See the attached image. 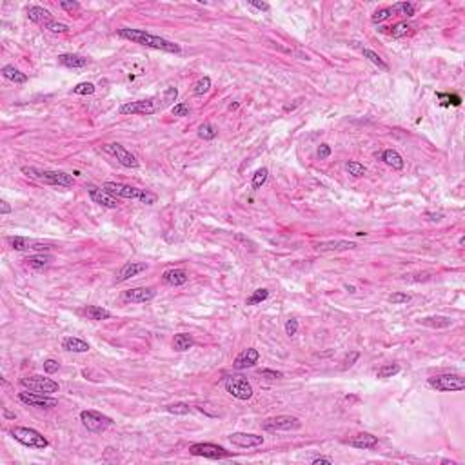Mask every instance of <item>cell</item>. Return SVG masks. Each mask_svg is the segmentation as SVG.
<instances>
[{
  "mask_svg": "<svg viewBox=\"0 0 465 465\" xmlns=\"http://www.w3.org/2000/svg\"><path fill=\"white\" fill-rule=\"evenodd\" d=\"M296 331H298V320H295V318H291V320L285 322V335L289 336H295Z\"/></svg>",
  "mask_w": 465,
  "mask_h": 465,
  "instance_id": "52",
  "label": "cell"
},
{
  "mask_svg": "<svg viewBox=\"0 0 465 465\" xmlns=\"http://www.w3.org/2000/svg\"><path fill=\"white\" fill-rule=\"evenodd\" d=\"M391 16H393V9H391V7H382V9H378V11L373 13L371 20L375 22V24H380V22L387 20V18H391Z\"/></svg>",
  "mask_w": 465,
  "mask_h": 465,
  "instance_id": "41",
  "label": "cell"
},
{
  "mask_svg": "<svg viewBox=\"0 0 465 465\" xmlns=\"http://www.w3.org/2000/svg\"><path fill=\"white\" fill-rule=\"evenodd\" d=\"M355 247H356L355 242L349 240H329L316 244V251H320V253H338V251L355 249Z\"/></svg>",
  "mask_w": 465,
  "mask_h": 465,
  "instance_id": "18",
  "label": "cell"
},
{
  "mask_svg": "<svg viewBox=\"0 0 465 465\" xmlns=\"http://www.w3.org/2000/svg\"><path fill=\"white\" fill-rule=\"evenodd\" d=\"M20 385L25 389L33 391V393H40V395H53V393H58V384L51 378H45V376L35 375V376H25L20 378Z\"/></svg>",
  "mask_w": 465,
  "mask_h": 465,
  "instance_id": "7",
  "label": "cell"
},
{
  "mask_svg": "<svg viewBox=\"0 0 465 465\" xmlns=\"http://www.w3.org/2000/svg\"><path fill=\"white\" fill-rule=\"evenodd\" d=\"M9 435L13 436L18 444L25 445V447H29V449H45V447L49 445L47 438H44L38 431L31 429V427H13V429L9 431Z\"/></svg>",
  "mask_w": 465,
  "mask_h": 465,
  "instance_id": "5",
  "label": "cell"
},
{
  "mask_svg": "<svg viewBox=\"0 0 465 465\" xmlns=\"http://www.w3.org/2000/svg\"><path fill=\"white\" fill-rule=\"evenodd\" d=\"M176 96H178V89L176 87H167V89L164 91V95H162V102H164V107L165 105H171L173 102L176 100Z\"/></svg>",
  "mask_w": 465,
  "mask_h": 465,
  "instance_id": "44",
  "label": "cell"
},
{
  "mask_svg": "<svg viewBox=\"0 0 465 465\" xmlns=\"http://www.w3.org/2000/svg\"><path fill=\"white\" fill-rule=\"evenodd\" d=\"M198 136H200L202 140H215L216 136H218V127L209 124V122H205V124H202L198 127Z\"/></svg>",
  "mask_w": 465,
  "mask_h": 465,
  "instance_id": "32",
  "label": "cell"
},
{
  "mask_svg": "<svg viewBox=\"0 0 465 465\" xmlns=\"http://www.w3.org/2000/svg\"><path fill=\"white\" fill-rule=\"evenodd\" d=\"M45 29L49 31V33H55V35H58V33H67L69 31V27L65 24H62V22H58V20H51V22H47V24L44 25Z\"/></svg>",
  "mask_w": 465,
  "mask_h": 465,
  "instance_id": "42",
  "label": "cell"
},
{
  "mask_svg": "<svg viewBox=\"0 0 465 465\" xmlns=\"http://www.w3.org/2000/svg\"><path fill=\"white\" fill-rule=\"evenodd\" d=\"M269 298V289H256V291H253V295L245 300V305H258V304H262V302H265Z\"/></svg>",
  "mask_w": 465,
  "mask_h": 465,
  "instance_id": "34",
  "label": "cell"
},
{
  "mask_svg": "<svg viewBox=\"0 0 465 465\" xmlns=\"http://www.w3.org/2000/svg\"><path fill=\"white\" fill-rule=\"evenodd\" d=\"M118 36H122V38H125V40L135 42V44L145 45V47H153V49L165 51V53H175V55H178V53L182 51L180 45L175 44V42L165 40V38H162V36L151 35V33H147V31H144V29L122 27V29H118Z\"/></svg>",
  "mask_w": 465,
  "mask_h": 465,
  "instance_id": "1",
  "label": "cell"
},
{
  "mask_svg": "<svg viewBox=\"0 0 465 465\" xmlns=\"http://www.w3.org/2000/svg\"><path fill=\"white\" fill-rule=\"evenodd\" d=\"M7 244H9L15 251H24V249H29L31 240L29 238H24V236H9V238H7Z\"/></svg>",
  "mask_w": 465,
  "mask_h": 465,
  "instance_id": "38",
  "label": "cell"
},
{
  "mask_svg": "<svg viewBox=\"0 0 465 465\" xmlns=\"http://www.w3.org/2000/svg\"><path fill=\"white\" fill-rule=\"evenodd\" d=\"M145 269H147V265L142 264V262H129V264H125L120 269V273L116 276V282L120 284V282L129 280V278H133V276H136L138 273H142Z\"/></svg>",
  "mask_w": 465,
  "mask_h": 465,
  "instance_id": "20",
  "label": "cell"
},
{
  "mask_svg": "<svg viewBox=\"0 0 465 465\" xmlns=\"http://www.w3.org/2000/svg\"><path fill=\"white\" fill-rule=\"evenodd\" d=\"M258 358H260V353H258L256 349H251V347H249V349L242 351L240 355L236 356L233 367H235V369H238V371L247 369V367H253V365L258 362Z\"/></svg>",
  "mask_w": 465,
  "mask_h": 465,
  "instance_id": "17",
  "label": "cell"
},
{
  "mask_svg": "<svg viewBox=\"0 0 465 465\" xmlns=\"http://www.w3.org/2000/svg\"><path fill=\"white\" fill-rule=\"evenodd\" d=\"M9 213H11V205L5 200H2L0 202V215H9Z\"/></svg>",
  "mask_w": 465,
  "mask_h": 465,
  "instance_id": "55",
  "label": "cell"
},
{
  "mask_svg": "<svg viewBox=\"0 0 465 465\" xmlns=\"http://www.w3.org/2000/svg\"><path fill=\"white\" fill-rule=\"evenodd\" d=\"M58 62H60L62 65H65V67H69V69H82V67H85V65L89 64V60H87L85 56L73 55V53L60 55L58 56Z\"/></svg>",
  "mask_w": 465,
  "mask_h": 465,
  "instance_id": "23",
  "label": "cell"
},
{
  "mask_svg": "<svg viewBox=\"0 0 465 465\" xmlns=\"http://www.w3.org/2000/svg\"><path fill=\"white\" fill-rule=\"evenodd\" d=\"M389 302L395 305H400V304H407V302H411V296L407 295V293H393V295L389 296Z\"/></svg>",
  "mask_w": 465,
  "mask_h": 465,
  "instance_id": "48",
  "label": "cell"
},
{
  "mask_svg": "<svg viewBox=\"0 0 465 465\" xmlns=\"http://www.w3.org/2000/svg\"><path fill=\"white\" fill-rule=\"evenodd\" d=\"M189 453L193 456H202V458H211V460H222V458L231 456L229 451L215 444H193L189 447Z\"/></svg>",
  "mask_w": 465,
  "mask_h": 465,
  "instance_id": "11",
  "label": "cell"
},
{
  "mask_svg": "<svg viewBox=\"0 0 465 465\" xmlns=\"http://www.w3.org/2000/svg\"><path fill=\"white\" fill-rule=\"evenodd\" d=\"M22 173L27 175L29 178L42 182L47 185H58V187H71L73 185V176L64 173V171H53V169H38V167H22Z\"/></svg>",
  "mask_w": 465,
  "mask_h": 465,
  "instance_id": "3",
  "label": "cell"
},
{
  "mask_svg": "<svg viewBox=\"0 0 465 465\" xmlns=\"http://www.w3.org/2000/svg\"><path fill=\"white\" fill-rule=\"evenodd\" d=\"M62 347L69 353H87L89 351V344L82 338H76V336H67L62 342Z\"/></svg>",
  "mask_w": 465,
  "mask_h": 465,
  "instance_id": "25",
  "label": "cell"
},
{
  "mask_svg": "<svg viewBox=\"0 0 465 465\" xmlns=\"http://www.w3.org/2000/svg\"><path fill=\"white\" fill-rule=\"evenodd\" d=\"M320 464L331 465V464H333V460H331V458H324V456H320V458H315V460H313V465H320Z\"/></svg>",
  "mask_w": 465,
  "mask_h": 465,
  "instance_id": "57",
  "label": "cell"
},
{
  "mask_svg": "<svg viewBox=\"0 0 465 465\" xmlns=\"http://www.w3.org/2000/svg\"><path fill=\"white\" fill-rule=\"evenodd\" d=\"M331 156V147L327 144H322L320 147H318V158L320 160H325V158H329Z\"/></svg>",
  "mask_w": 465,
  "mask_h": 465,
  "instance_id": "53",
  "label": "cell"
},
{
  "mask_svg": "<svg viewBox=\"0 0 465 465\" xmlns=\"http://www.w3.org/2000/svg\"><path fill=\"white\" fill-rule=\"evenodd\" d=\"M102 189L109 193L115 198H131V200H140L142 204L153 205L156 202V196L153 193H147L145 189H138L133 185L120 184V182H105L102 184Z\"/></svg>",
  "mask_w": 465,
  "mask_h": 465,
  "instance_id": "2",
  "label": "cell"
},
{
  "mask_svg": "<svg viewBox=\"0 0 465 465\" xmlns=\"http://www.w3.org/2000/svg\"><path fill=\"white\" fill-rule=\"evenodd\" d=\"M260 375H262V378H267V380H278V378H284V373H280V371H273V369H262Z\"/></svg>",
  "mask_w": 465,
  "mask_h": 465,
  "instance_id": "49",
  "label": "cell"
},
{
  "mask_svg": "<svg viewBox=\"0 0 465 465\" xmlns=\"http://www.w3.org/2000/svg\"><path fill=\"white\" fill-rule=\"evenodd\" d=\"M165 409H167V413H171V415H187L191 411L187 404H173V405H167Z\"/></svg>",
  "mask_w": 465,
  "mask_h": 465,
  "instance_id": "45",
  "label": "cell"
},
{
  "mask_svg": "<svg viewBox=\"0 0 465 465\" xmlns=\"http://www.w3.org/2000/svg\"><path fill=\"white\" fill-rule=\"evenodd\" d=\"M224 385H225V391H227L233 398H236V400L245 402L253 396V385L249 384L247 378H244V376H240V375L227 376Z\"/></svg>",
  "mask_w": 465,
  "mask_h": 465,
  "instance_id": "6",
  "label": "cell"
},
{
  "mask_svg": "<svg viewBox=\"0 0 465 465\" xmlns=\"http://www.w3.org/2000/svg\"><path fill=\"white\" fill-rule=\"evenodd\" d=\"M358 353H351V356H347V360H345V367H351V365L355 364V360H358Z\"/></svg>",
  "mask_w": 465,
  "mask_h": 465,
  "instance_id": "56",
  "label": "cell"
},
{
  "mask_svg": "<svg viewBox=\"0 0 465 465\" xmlns=\"http://www.w3.org/2000/svg\"><path fill=\"white\" fill-rule=\"evenodd\" d=\"M436 96L440 98L444 105H460L462 104V98L458 95H444V93H438Z\"/></svg>",
  "mask_w": 465,
  "mask_h": 465,
  "instance_id": "46",
  "label": "cell"
},
{
  "mask_svg": "<svg viewBox=\"0 0 465 465\" xmlns=\"http://www.w3.org/2000/svg\"><path fill=\"white\" fill-rule=\"evenodd\" d=\"M345 169H347V173H349L351 176H355V178H360V176H364L365 173H367L365 165L360 164V162H355V160L347 162V164H345Z\"/></svg>",
  "mask_w": 465,
  "mask_h": 465,
  "instance_id": "35",
  "label": "cell"
},
{
  "mask_svg": "<svg viewBox=\"0 0 465 465\" xmlns=\"http://www.w3.org/2000/svg\"><path fill=\"white\" fill-rule=\"evenodd\" d=\"M193 345H195V340H193V336L187 335V333H178V335H175V338H173V349L178 351V353L189 351Z\"/></svg>",
  "mask_w": 465,
  "mask_h": 465,
  "instance_id": "28",
  "label": "cell"
},
{
  "mask_svg": "<svg viewBox=\"0 0 465 465\" xmlns=\"http://www.w3.org/2000/svg\"><path fill=\"white\" fill-rule=\"evenodd\" d=\"M362 55H364L365 58H369V60L373 62V64H375V65H378L380 69H384V71H387V69H389V65L385 64V62L382 60V56L378 55V53H375V51H373V49H362Z\"/></svg>",
  "mask_w": 465,
  "mask_h": 465,
  "instance_id": "39",
  "label": "cell"
},
{
  "mask_svg": "<svg viewBox=\"0 0 465 465\" xmlns=\"http://www.w3.org/2000/svg\"><path fill=\"white\" fill-rule=\"evenodd\" d=\"M209 89H211V78L209 76H202L200 80H196L195 84H193V93H195L196 96L205 95Z\"/></svg>",
  "mask_w": 465,
  "mask_h": 465,
  "instance_id": "36",
  "label": "cell"
},
{
  "mask_svg": "<svg viewBox=\"0 0 465 465\" xmlns=\"http://www.w3.org/2000/svg\"><path fill=\"white\" fill-rule=\"evenodd\" d=\"M249 5L260 11H269V4H265V2H249Z\"/></svg>",
  "mask_w": 465,
  "mask_h": 465,
  "instance_id": "54",
  "label": "cell"
},
{
  "mask_svg": "<svg viewBox=\"0 0 465 465\" xmlns=\"http://www.w3.org/2000/svg\"><path fill=\"white\" fill-rule=\"evenodd\" d=\"M347 444L351 447H356V449H373L378 445V438L369 435V433H360V435L353 436L351 440H347Z\"/></svg>",
  "mask_w": 465,
  "mask_h": 465,
  "instance_id": "19",
  "label": "cell"
},
{
  "mask_svg": "<svg viewBox=\"0 0 465 465\" xmlns=\"http://www.w3.org/2000/svg\"><path fill=\"white\" fill-rule=\"evenodd\" d=\"M229 442L242 449H251V447H260L264 444V436L253 435V433H233L229 435Z\"/></svg>",
  "mask_w": 465,
  "mask_h": 465,
  "instance_id": "15",
  "label": "cell"
},
{
  "mask_svg": "<svg viewBox=\"0 0 465 465\" xmlns=\"http://www.w3.org/2000/svg\"><path fill=\"white\" fill-rule=\"evenodd\" d=\"M427 216H429V220H431V222H440V220H442V215H440V213H436V215H435V213H427Z\"/></svg>",
  "mask_w": 465,
  "mask_h": 465,
  "instance_id": "58",
  "label": "cell"
},
{
  "mask_svg": "<svg viewBox=\"0 0 465 465\" xmlns=\"http://www.w3.org/2000/svg\"><path fill=\"white\" fill-rule=\"evenodd\" d=\"M422 325H427V327H433V329H442V327H449L453 322L447 316H425V318H420Z\"/></svg>",
  "mask_w": 465,
  "mask_h": 465,
  "instance_id": "30",
  "label": "cell"
},
{
  "mask_svg": "<svg viewBox=\"0 0 465 465\" xmlns=\"http://www.w3.org/2000/svg\"><path fill=\"white\" fill-rule=\"evenodd\" d=\"M391 9H393V16H395V15L415 16V13H416L415 4H411V2H398V4L391 5Z\"/></svg>",
  "mask_w": 465,
  "mask_h": 465,
  "instance_id": "31",
  "label": "cell"
},
{
  "mask_svg": "<svg viewBox=\"0 0 465 465\" xmlns=\"http://www.w3.org/2000/svg\"><path fill=\"white\" fill-rule=\"evenodd\" d=\"M267 176H269V169L267 167H260V169L256 171L255 175H253V189H260L262 185L267 182Z\"/></svg>",
  "mask_w": 465,
  "mask_h": 465,
  "instance_id": "40",
  "label": "cell"
},
{
  "mask_svg": "<svg viewBox=\"0 0 465 465\" xmlns=\"http://www.w3.org/2000/svg\"><path fill=\"white\" fill-rule=\"evenodd\" d=\"M27 18H29L31 22H35V24H42V25H45L51 20H55V18L51 16L49 11L44 9V7H40V5H33V7H29V9H27Z\"/></svg>",
  "mask_w": 465,
  "mask_h": 465,
  "instance_id": "24",
  "label": "cell"
},
{
  "mask_svg": "<svg viewBox=\"0 0 465 465\" xmlns=\"http://www.w3.org/2000/svg\"><path fill=\"white\" fill-rule=\"evenodd\" d=\"M53 260H55L53 255L38 253V255H31V256H27V258H24V264L27 265V267H31V269L40 271V269H44V267H47Z\"/></svg>",
  "mask_w": 465,
  "mask_h": 465,
  "instance_id": "21",
  "label": "cell"
},
{
  "mask_svg": "<svg viewBox=\"0 0 465 465\" xmlns=\"http://www.w3.org/2000/svg\"><path fill=\"white\" fill-rule=\"evenodd\" d=\"M104 151H105V153L115 155L116 160H118V164H122L124 167H129V169H136V167H138V160H136V156L125 149L124 145H120V144H105L104 145Z\"/></svg>",
  "mask_w": 465,
  "mask_h": 465,
  "instance_id": "13",
  "label": "cell"
},
{
  "mask_svg": "<svg viewBox=\"0 0 465 465\" xmlns=\"http://www.w3.org/2000/svg\"><path fill=\"white\" fill-rule=\"evenodd\" d=\"M345 289L349 291V293H356V289H355V285H345Z\"/></svg>",
  "mask_w": 465,
  "mask_h": 465,
  "instance_id": "60",
  "label": "cell"
},
{
  "mask_svg": "<svg viewBox=\"0 0 465 465\" xmlns=\"http://www.w3.org/2000/svg\"><path fill=\"white\" fill-rule=\"evenodd\" d=\"M164 282L167 285H173V287H178V285H184L185 282L189 280V275H187V271L184 269H169L164 273Z\"/></svg>",
  "mask_w": 465,
  "mask_h": 465,
  "instance_id": "22",
  "label": "cell"
},
{
  "mask_svg": "<svg viewBox=\"0 0 465 465\" xmlns=\"http://www.w3.org/2000/svg\"><path fill=\"white\" fill-rule=\"evenodd\" d=\"M4 416L5 418H15V413H9L7 409H4Z\"/></svg>",
  "mask_w": 465,
  "mask_h": 465,
  "instance_id": "59",
  "label": "cell"
},
{
  "mask_svg": "<svg viewBox=\"0 0 465 465\" xmlns=\"http://www.w3.org/2000/svg\"><path fill=\"white\" fill-rule=\"evenodd\" d=\"M73 93H75V95H93V93H95V84H91V82H82V84L73 87Z\"/></svg>",
  "mask_w": 465,
  "mask_h": 465,
  "instance_id": "43",
  "label": "cell"
},
{
  "mask_svg": "<svg viewBox=\"0 0 465 465\" xmlns=\"http://www.w3.org/2000/svg\"><path fill=\"white\" fill-rule=\"evenodd\" d=\"M84 315L89 318V320H95V322H102V320H109L111 318V313L107 309H104V307H100V305H87L84 309Z\"/></svg>",
  "mask_w": 465,
  "mask_h": 465,
  "instance_id": "27",
  "label": "cell"
},
{
  "mask_svg": "<svg viewBox=\"0 0 465 465\" xmlns=\"http://www.w3.org/2000/svg\"><path fill=\"white\" fill-rule=\"evenodd\" d=\"M398 373H400V365L398 364H387V365H382L380 369L376 371V378L385 380V378H393V376L398 375Z\"/></svg>",
  "mask_w": 465,
  "mask_h": 465,
  "instance_id": "33",
  "label": "cell"
},
{
  "mask_svg": "<svg viewBox=\"0 0 465 465\" xmlns=\"http://www.w3.org/2000/svg\"><path fill=\"white\" fill-rule=\"evenodd\" d=\"M87 193H89L91 200L95 202V204L102 205V207H107V209H116L118 205H120V202H118V198H115V196H111L109 193H105L102 187H95V185H87Z\"/></svg>",
  "mask_w": 465,
  "mask_h": 465,
  "instance_id": "14",
  "label": "cell"
},
{
  "mask_svg": "<svg viewBox=\"0 0 465 465\" xmlns=\"http://www.w3.org/2000/svg\"><path fill=\"white\" fill-rule=\"evenodd\" d=\"M387 29H391V36H395V38H402V36H407L411 33V25L407 24V22H398V24H395L393 27H387Z\"/></svg>",
  "mask_w": 465,
  "mask_h": 465,
  "instance_id": "37",
  "label": "cell"
},
{
  "mask_svg": "<svg viewBox=\"0 0 465 465\" xmlns=\"http://www.w3.org/2000/svg\"><path fill=\"white\" fill-rule=\"evenodd\" d=\"M382 160L385 162V164L389 165V167H393V169H404V158H402V155L398 153V151L395 149H385L384 153H382Z\"/></svg>",
  "mask_w": 465,
  "mask_h": 465,
  "instance_id": "26",
  "label": "cell"
},
{
  "mask_svg": "<svg viewBox=\"0 0 465 465\" xmlns=\"http://www.w3.org/2000/svg\"><path fill=\"white\" fill-rule=\"evenodd\" d=\"M429 385L442 393H458L465 389V380L460 375H438L429 378Z\"/></svg>",
  "mask_w": 465,
  "mask_h": 465,
  "instance_id": "8",
  "label": "cell"
},
{
  "mask_svg": "<svg viewBox=\"0 0 465 465\" xmlns=\"http://www.w3.org/2000/svg\"><path fill=\"white\" fill-rule=\"evenodd\" d=\"M58 5H60L64 11L71 13V15H73V13H76V11H80V4H78V2H65V0H64V2H60Z\"/></svg>",
  "mask_w": 465,
  "mask_h": 465,
  "instance_id": "50",
  "label": "cell"
},
{
  "mask_svg": "<svg viewBox=\"0 0 465 465\" xmlns=\"http://www.w3.org/2000/svg\"><path fill=\"white\" fill-rule=\"evenodd\" d=\"M164 107L160 96H151V98H144V100L136 102H127L120 107L122 115H155Z\"/></svg>",
  "mask_w": 465,
  "mask_h": 465,
  "instance_id": "4",
  "label": "cell"
},
{
  "mask_svg": "<svg viewBox=\"0 0 465 465\" xmlns=\"http://www.w3.org/2000/svg\"><path fill=\"white\" fill-rule=\"evenodd\" d=\"M58 369H60V364H58L56 360H51L49 358V360L44 362V371L47 373V375H53V373H56Z\"/></svg>",
  "mask_w": 465,
  "mask_h": 465,
  "instance_id": "51",
  "label": "cell"
},
{
  "mask_svg": "<svg viewBox=\"0 0 465 465\" xmlns=\"http://www.w3.org/2000/svg\"><path fill=\"white\" fill-rule=\"evenodd\" d=\"M156 296V291L151 289V287H133V289L125 291L124 298L127 302H133V304H145V302H151Z\"/></svg>",
  "mask_w": 465,
  "mask_h": 465,
  "instance_id": "16",
  "label": "cell"
},
{
  "mask_svg": "<svg viewBox=\"0 0 465 465\" xmlns=\"http://www.w3.org/2000/svg\"><path fill=\"white\" fill-rule=\"evenodd\" d=\"M264 431H271V433H275V431H295V429H300L302 427V422L298 420V418H295V416H275V418H269V420L264 422Z\"/></svg>",
  "mask_w": 465,
  "mask_h": 465,
  "instance_id": "12",
  "label": "cell"
},
{
  "mask_svg": "<svg viewBox=\"0 0 465 465\" xmlns=\"http://www.w3.org/2000/svg\"><path fill=\"white\" fill-rule=\"evenodd\" d=\"M18 400L22 404L29 405V407H36V409H53L58 405V400L49 395H40V393H33V391H24L18 395Z\"/></svg>",
  "mask_w": 465,
  "mask_h": 465,
  "instance_id": "10",
  "label": "cell"
},
{
  "mask_svg": "<svg viewBox=\"0 0 465 465\" xmlns=\"http://www.w3.org/2000/svg\"><path fill=\"white\" fill-rule=\"evenodd\" d=\"M80 420L85 429L91 431V433H104L109 425H113V420L109 416L102 415L98 411H82Z\"/></svg>",
  "mask_w": 465,
  "mask_h": 465,
  "instance_id": "9",
  "label": "cell"
},
{
  "mask_svg": "<svg viewBox=\"0 0 465 465\" xmlns=\"http://www.w3.org/2000/svg\"><path fill=\"white\" fill-rule=\"evenodd\" d=\"M171 113H173L175 116H189L191 107L185 104V102H180V104H176V105L171 107Z\"/></svg>",
  "mask_w": 465,
  "mask_h": 465,
  "instance_id": "47",
  "label": "cell"
},
{
  "mask_svg": "<svg viewBox=\"0 0 465 465\" xmlns=\"http://www.w3.org/2000/svg\"><path fill=\"white\" fill-rule=\"evenodd\" d=\"M2 75H4V78L15 82V84H25L27 82V75L16 69L15 65H4L2 67Z\"/></svg>",
  "mask_w": 465,
  "mask_h": 465,
  "instance_id": "29",
  "label": "cell"
}]
</instances>
